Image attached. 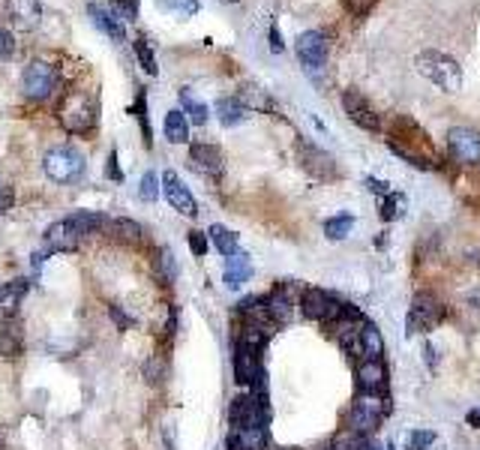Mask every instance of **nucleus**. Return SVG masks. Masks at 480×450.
<instances>
[{
	"label": "nucleus",
	"mask_w": 480,
	"mask_h": 450,
	"mask_svg": "<svg viewBox=\"0 0 480 450\" xmlns=\"http://www.w3.org/2000/svg\"><path fill=\"white\" fill-rule=\"evenodd\" d=\"M237 100L244 102L246 111H259V114H273V118H279V105L277 100L270 96V90H264L261 85H252V81H246V85H240L237 90Z\"/></svg>",
	"instance_id": "6ab92c4d"
},
{
	"label": "nucleus",
	"mask_w": 480,
	"mask_h": 450,
	"mask_svg": "<svg viewBox=\"0 0 480 450\" xmlns=\"http://www.w3.org/2000/svg\"><path fill=\"white\" fill-rule=\"evenodd\" d=\"M345 304H339L330 291L325 289H303L301 294V313L303 318H310V322H325V324H334L339 313H343Z\"/></svg>",
	"instance_id": "9d476101"
},
{
	"label": "nucleus",
	"mask_w": 480,
	"mask_h": 450,
	"mask_svg": "<svg viewBox=\"0 0 480 450\" xmlns=\"http://www.w3.org/2000/svg\"><path fill=\"white\" fill-rule=\"evenodd\" d=\"M444 315H448V307H444L435 294L424 291L411 300L409 318H405V331H409V337H415V333H429L444 322Z\"/></svg>",
	"instance_id": "423d86ee"
},
{
	"label": "nucleus",
	"mask_w": 480,
	"mask_h": 450,
	"mask_svg": "<svg viewBox=\"0 0 480 450\" xmlns=\"http://www.w3.org/2000/svg\"><path fill=\"white\" fill-rule=\"evenodd\" d=\"M180 105H184V114H186L189 124H195V127L208 124V105H204L202 100H195L189 87L180 90Z\"/></svg>",
	"instance_id": "2f4dec72"
},
{
	"label": "nucleus",
	"mask_w": 480,
	"mask_h": 450,
	"mask_svg": "<svg viewBox=\"0 0 480 450\" xmlns=\"http://www.w3.org/2000/svg\"><path fill=\"white\" fill-rule=\"evenodd\" d=\"M217 118L222 127H237V124H244L246 109L237 96H222V100H217Z\"/></svg>",
	"instance_id": "bb28decb"
},
{
	"label": "nucleus",
	"mask_w": 480,
	"mask_h": 450,
	"mask_svg": "<svg viewBox=\"0 0 480 450\" xmlns=\"http://www.w3.org/2000/svg\"><path fill=\"white\" fill-rule=\"evenodd\" d=\"M24 322L21 315H4V324H0V357L6 360H19L24 355Z\"/></svg>",
	"instance_id": "f3484780"
},
{
	"label": "nucleus",
	"mask_w": 480,
	"mask_h": 450,
	"mask_svg": "<svg viewBox=\"0 0 480 450\" xmlns=\"http://www.w3.org/2000/svg\"><path fill=\"white\" fill-rule=\"evenodd\" d=\"M405 195L402 192H387L385 201H382V219L385 223H391V219H400L405 214Z\"/></svg>",
	"instance_id": "e433bc0d"
},
{
	"label": "nucleus",
	"mask_w": 480,
	"mask_h": 450,
	"mask_svg": "<svg viewBox=\"0 0 480 450\" xmlns=\"http://www.w3.org/2000/svg\"><path fill=\"white\" fill-rule=\"evenodd\" d=\"M252 276V261L246 252H235V256L226 258V270H222V280H226L228 289H240L244 282H250Z\"/></svg>",
	"instance_id": "b1692460"
},
{
	"label": "nucleus",
	"mask_w": 480,
	"mask_h": 450,
	"mask_svg": "<svg viewBox=\"0 0 480 450\" xmlns=\"http://www.w3.org/2000/svg\"><path fill=\"white\" fill-rule=\"evenodd\" d=\"M57 85H61V76H57V67L46 61H30L28 67L21 70V94L28 96L30 102H43L54 94Z\"/></svg>",
	"instance_id": "0eeeda50"
},
{
	"label": "nucleus",
	"mask_w": 480,
	"mask_h": 450,
	"mask_svg": "<svg viewBox=\"0 0 480 450\" xmlns=\"http://www.w3.org/2000/svg\"><path fill=\"white\" fill-rule=\"evenodd\" d=\"M109 234L118 243H127V247H138V243L145 241V228L138 225L136 219H127V217L109 219Z\"/></svg>",
	"instance_id": "393cba45"
},
{
	"label": "nucleus",
	"mask_w": 480,
	"mask_h": 450,
	"mask_svg": "<svg viewBox=\"0 0 480 450\" xmlns=\"http://www.w3.org/2000/svg\"><path fill=\"white\" fill-rule=\"evenodd\" d=\"M208 237H211V243L217 247L222 256H235V252H240V243H237V234L231 232V228H226V225H211L208 228Z\"/></svg>",
	"instance_id": "7c9ffc66"
},
{
	"label": "nucleus",
	"mask_w": 480,
	"mask_h": 450,
	"mask_svg": "<svg viewBox=\"0 0 480 450\" xmlns=\"http://www.w3.org/2000/svg\"><path fill=\"white\" fill-rule=\"evenodd\" d=\"M162 195H165V201L178 210V214H184V217H195L198 214V204L193 199V192L184 186V180L178 177V171L169 168L162 175Z\"/></svg>",
	"instance_id": "2eb2a0df"
},
{
	"label": "nucleus",
	"mask_w": 480,
	"mask_h": 450,
	"mask_svg": "<svg viewBox=\"0 0 480 450\" xmlns=\"http://www.w3.org/2000/svg\"><path fill=\"white\" fill-rule=\"evenodd\" d=\"M160 10H165V12H180V15H195L202 6H198V0H162L160 4Z\"/></svg>",
	"instance_id": "79ce46f5"
},
{
	"label": "nucleus",
	"mask_w": 480,
	"mask_h": 450,
	"mask_svg": "<svg viewBox=\"0 0 480 450\" xmlns=\"http://www.w3.org/2000/svg\"><path fill=\"white\" fill-rule=\"evenodd\" d=\"M72 223H76V228L81 232V237L87 234H99L103 228H109V217L99 214V210H76V214L70 217Z\"/></svg>",
	"instance_id": "cd10ccee"
},
{
	"label": "nucleus",
	"mask_w": 480,
	"mask_h": 450,
	"mask_svg": "<svg viewBox=\"0 0 480 450\" xmlns=\"http://www.w3.org/2000/svg\"><path fill=\"white\" fill-rule=\"evenodd\" d=\"M189 166H193L198 175L217 177L226 171V157H222V151L217 144L195 142V144H189Z\"/></svg>",
	"instance_id": "4468645a"
},
{
	"label": "nucleus",
	"mask_w": 480,
	"mask_h": 450,
	"mask_svg": "<svg viewBox=\"0 0 480 450\" xmlns=\"http://www.w3.org/2000/svg\"><path fill=\"white\" fill-rule=\"evenodd\" d=\"M433 445H435L433 430H415V432H409V438H405V450H429Z\"/></svg>",
	"instance_id": "ea45409f"
},
{
	"label": "nucleus",
	"mask_w": 480,
	"mask_h": 450,
	"mask_svg": "<svg viewBox=\"0 0 480 450\" xmlns=\"http://www.w3.org/2000/svg\"><path fill=\"white\" fill-rule=\"evenodd\" d=\"M87 162H85V153L72 144H61V147H52V151L43 157V171L48 180L54 184H76V180L85 175Z\"/></svg>",
	"instance_id": "20e7f679"
},
{
	"label": "nucleus",
	"mask_w": 480,
	"mask_h": 450,
	"mask_svg": "<svg viewBox=\"0 0 480 450\" xmlns=\"http://www.w3.org/2000/svg\"><path fill=\"white\" fill-rule=\"evenodd\" d=\"M12 204H15V190L10 184H4V180H0V214L12 210Z\"/></svg>",
	"instance_id": "a18cd8bd"
},
{
	"label": "nucleus",
	"mask_w": 480,
	"mask_h": 450,
	"mask_svg": "<svg viewBox=\"0 0 480 450\" xmlns=\"http://www.w3.org/2000/svg\"><path fill=\"white\" fill-rule=\"evenodd\" d=\"M466 423H468L471 430H480V405L471 408V412L466 414Z\"/></svg>",
	"instance_id": "3c124183"
},
{
	"label": "nucleus",
	"mask_w": 480,
	"mask_h": 450,
	"mask_svg": "<svg viewBox=\"0 0 480 450\" xmlns=\"http://www.w3.org/2000/svg\"><path fill=\"white\" fill-rule=\"evenodd\" d=\"M387 412H391V403H387L385 394H358V399L349 408V417H345V430L369 436L372 430H378Z\"/></svg>",
	"instance_id": "39448f33"
},
{
	"label": "nucleus",
	"mask_w": 480,
	"mask_h": 450,
	"mask_svg": "<svg viewBox=\"0 0 480 450\" xmlns=\"http://www.w3.org/2000/svg\"><path fill=\"white\" fill-rule=\"evenodd\" d=\"M132 48H136V57H138V67H142L147 76H160V67H156V54L151 43H147L145 34H138L136 39H132Z\"/></svg>",
	"instance_id": "72a5a7b5"
},
{
	"label": "nucleus",
	"mask_w": 480,
	"mask_h": 450,
	"mask_svg": "<svg viewBox=\"0 0 480 450\" xmlns=\"http://www.w3.org/2000/svg\"><path fill=\"white\" fill-rule=\"evenodd\" d=\"M367 190H369V192H376V195H387V192H391V186H387L385 180L367 177Z\"/></svg>",
	"instance_id": "de8ad7c7"
},
{
	"label": "nucleus",
	"mask_w": 480,
	"mask_h": 450,
	"mask_svg": "<svg viewBox=\"0 0 480 450\" xmlns=\"http://www.w3.org/2000/svg\"><path fill=\"white\" fill-rule=\"evenodd\" d=\"M354 379H358L360 394H385L387 388V370L382 364V357H367L358 364L354 370Z\"/></svg>",
	"instance_id": "a211bd4d"
},
{
	"label": "nucleus",
	"mask_w": 480,
	"mask_h": 450,
	"mask_svg": "<svg viewBox=\"0 0 480 450\" xmlns=\"http://www.w3.org/2000/svg\"><path fill=\"white\" fill-rule=\"evenodd\" d=\"M270 48H273V52H283V37H279V30H277V24H270Z\"/></svg>",
	"instance_id": "09e8293b"
},
{
	"label": "nucleus",
	"mask_w": 480,
	"mask_h": 450,
	"mask_svg": "<svg viewBox=\"0 0 480 450\" xmlns=\"http://www.w3.org/2000/svg\"><path fill=\"white\" fill-rule=\"evenodd\" d=\"M301 294H303V289H297V285L279 282L277 289L264 298L268 313H270L273 322H277V327H283V324H288L294 318V309H301Z\"/></svg>",
	"instance_id": "ddd939ff"
},
{
	"label": "nucleus",
	"mask_w": 480,
	"mask_h": 450,
	"mask_svg": "<svg viewBox=\"0 0 480 450\" xmlns=\"http://www.w3.org/2000/svg\"><path fill=\"white\" fill-rule=\"evenodd\" d=\"M231 366H235V381L237 384H252L261 372V364H259V351L252 348H244L235 342V357H231Z\"/></svg>",
	"instance_id": "412c9836"
},
{
	"label": "nucleus",
	"mask_w": 480,
	"mask_h": 450,
	"mask_svg": "<svg viewBox=\"0 0 480 450\" xmlns=\"http://www.w3.org/2000/svg\"><path fill=\"white\" fill-rule=\"evenodd\" d=\"M109 315L114 318V324H118L120 331H127V327H132V324H136V322H132V315L120 313V307H109Z\"/></svg>",
	"instance_id": "49530a36"
},
{
	"label": "nucleus",
	"mask_w": 480,
	"mask_h": 450,
	"mask_svg": "<svg viewBox=\"0 0 480 450\" xmlns=\"http://www.w3.org/2000/svg\"><path fill=\"white\" fill-rule=\"evenodd\" d=\"M367 436H360V432H354V430H343V432H336L334 441L327 445V450H360L363 445H367Z\"/></svg>",
	"instance_id": "c9c22d12"
},
{
	"label": "nucleus",
	"mask_w": 480,
	"mask_h": 450,
	"mask_svg": "<svg viewBox=\"0 0 480 450\" xmlns=\"http://www.w3.org/2000/svg\"><path fill=\"white\" fill-rule=\"evenodd\" d=\"M109 177H112V180H120V177H123L120 168H118V151L109 153Z\"/></svg>",
	"instance_id": "8fccbe9b"
},
{
	"label": "nucleus",
	"mask_w": 480,
	"mask_h": 450,
	"mask_svg": "<svg viewBox=\"0 0 480 450\" xmlns=\"http://www.w3.org/2000/svg\"><path fill=\"white\" fill-rule=\"evenodd\" d=\"M208 247H211V237L208 232H189V250H193V256H208Z\"/></svg>",
	"instance_id": "37998d69"
},
{
	"label": "nucleus",
	"mask_w": 480,
	"mask_h": 450,
	"mask_svg": "<svg viewBox=\"0 0 480 450\" xmlns=\"http://www.w3.org/2000/svg\"><path fill=\"white\" fill-rule=\"evenodd\" d=\"M165 375H169V360H165V355H151V360L145 364V379L151 384H160Z\"/></svg>",
	"instance_id": "4c0bfd02"
},
{
	"label": "nucleus",
	"mask_w": 480,
	"mask_h": 450,
	"mask_svg": "<svg viewBox=\"0 0 480 450\" xmlns=\"http://www.w3.org/2000/svg\"><path fill=\"white\" fill-rule=\"evenodd\" d=\"M6 15L19 30H33L43 19L39 0H6Z\"/></svg>",
	"instance_id": "aec40b11"
},
{
	"label": "nucleus",
	"mask_w": 480,
	"mask_h": 450,
	"mask_svg": "<svg viewBox=\"0 0 480 450\" xmlns=\"http://www.w3.org/2000/svg\"><path fill=\"white\" fill-rule=\"evenodd\" d=\"M153 274H156V280H160L162 285H171V282H175V276H178V261H175V256H171V250H169V247H160V250H156Z\"/></svg>",
	"instance_id": "c756f323"
},
{
	"label": "nucleus",
	"mask_w": 480,
	"mask_h": 450,
	"mask_svg": "<svg viewBox=\"0 0 480 450\" xmlns=\"http://www.w3.org/2000/svg\"><path fill=\"white\" fill-rule=\"evenodd\" d=\"M415 70L426 81H433L438 90H444V94H459L462 67H459L457 57L435 52V48H424V52H418V57H415Z\"/></svg>",
	"instance_id": "7ed1b4c3"
},
{
	"label": "nucleus",
	"mask_w": 480,
	"mask_h": 450,
	"mask_svg": "<svg viewBox=\"0 0 480 450\" xmlns=\"http://www.w3.org/2000/svg\"><path fill=\"white\" fill-rule=\"evenodd\" d=\"M43 237H46V247L52 252H76L81 247V232L70 217L48 225Z\"/></svg>",
	"instance_id": "dca6fc26"
},
{
	"label": "nucleus",
	"mask_w": 480,
	"mask_h": 450,
	"mask_svg": "<svg viewBox=\"0 0 480 450\" xmlns=\"http://www.w3.org/2000/svg\"><path fill=\"white\" fill-rule=\"evenodd\" d=\"M138 199H142V201H156V199H160V177H156V171H145L142 184H138Z\"/></svg>",
	"instance_id": "58836bf2"
},
{
	"label": "nucleus",
	"mask_w": 480,
	"mask_h": 450,
	"mask_svg": "<svg viewBox=\"0 0 480 450\" xmlns=\"http://www.w3.org/2000/svg\"><path fill=\"white\" fill-rule=\"evenodd\" d=\"M30 291V280L28 276H15L0 289V309H4V315H19V307L21 300L28 298Z\"/></svg>",
	"instance_id": "5701e85b"
},
{
	"label": "nucleus",
	"mask_w": 480,
	"mask_h": 450,
	"mask_svg": "<svg viewBox=\"0 0 480 450\" xmlns=\"http://www.w3.org/2000/svg\"><path fill=\"white\" fill-rule=\"evenodd\" d=\"M15 54V39L6 28H0V61H10Z\"/></svg>",
	"instance_id": "c03bdc74"
},
{
	"label": "nucleus",
	"mask_w": 480,
	"mask_h": 450,
	"mask_svg": "<svg viewBox=\"0 0 480 450\" xmlns=\"http://www.w3.org/2000/svg\"><path fill=\"white\" fill-rule=\"evenodd\" d=\"M57 124L70 135H90L96 129V102L87 90L70 87L57 102Z\"/></svg>",
	"instance_id": "f03ea898"
},
{
	"label": "nucleus",
	"mask_w": 480,
	"mask_h": 450,
	"mask_svg": "<svg viewBox=\"0 0 480 450\" xmlns=\"http://www.w3.org/2000/svg\"><path fill=\"white\" fill-rule=\"evenodd\" d=\"M339 102H343L345 118H349L354 127L367 129V133H378V129H382V120H378L376 105H372L358 87H345L343 90V100H339Z\"/></svg>",
	"instance_id": "9b49d317"
},
{
	"label": "nucleus",
	"mask_w": 480,
	"mask_h": 450,
	"mask_svg": "<svg viewBox=\"0 0 480 450\" xmlns=\"http://www.w3.org/2000/svg\"><path fill=\"white\" fill-rule=\"evenodd\" d=\"M228 4H237V0H228Z\"/></svg>",
	"instance_id": "603ef678"
},
{
	"label": "nucleus",
	"mask_w": 480,
	"mask_h": 450,
	"mask_svg": "<svg viewBox=\"0 0 480 450\" xmlns=\"http://www.w3.org/2000/svg\"><path fill=\"white\" fill-rule=\"evenodd\" d=\"M387 147H391V151L400 160L409 162V166L424 168V171H433V168H438V162H442V160H438L433 142H429L426 129H420L418 120L402 118V114L393 120L391 138H387Z\"/></svg>",
	"instance_id": "f257e3e1"
},
{
	"label": "nucleus",
	"mask_w": 480,
	"mask_h": 450,
	"mask_svg": "<svg viewBox=\"0 0 480 450\" xmlns=\"http://www.w3.org/2000/svg\"><path fill=\"white\" fill-rule=\"evenodd\" d=\"M448 151L451 157L466 168L480 166V129L471 127H451L448 129Z\"/></svg>",
	"instance_id": "f8f14e48"
},
{
	"label": "nucleus",
	"mask_w": 480,
	"mask_h": 450,
	"mask_svg": "<svg viewBox=\"0 0 480 450\" xmlns=\"http://www.w3.org/2000/svg\"><path fill=\"white\" fill-rule=\"evenodd\" d=\"M352 228H354L352 214H336L325 223V237L327 241H345V237L352 234Z\"/></svg>",
	"instance_id": "f704fd0d"
},
{
	"label": "nucleus",
	"mask_w": 480,
	"mask_h": 450,
	"mask_svg": "<svg viewBox=\"0 0 480 450\" xmlns=\"http://www.w3.org/2000/svg\"><path fill=\"white\" fill-rule=\"evenodd\" d=\"M382 351H385V340H382V333H378V327L376 324H367L360 331V342H358V355L360 360H367V357H382Z\"/></svg>",
	"instance_id": "c85d7f7f"
},
{
	"label": "nucleus",
	"mask_w": 480,
	"mask_h": 450,
	"mask_svg": "<svg viewBox=\"0 0 480 450\" xmlns=\"http://www.w3.org/2000/svg\"><path fill=\"white\" fill-rule=\"evenodd\" d=\"M112 12L118 21H138V0H112Z\"/></svg>",
	"instance_id": "a19ab883"
},
{
	"label": "nucleus",
	"mask_w": 480,
	"mask_h": 450,
	"mask_svg": "<svg viewBox=\"0 0 480 450\" xmlns=\"http://www.w3.org/2000/svg\"><path fill=\"white\" fill-rule=\"evenodd\" d=\"M297 162L310 177L316 180H336L339 177V166L336 160L330 157L327 151H321L319 144H312L310 138H297Z\"/></svg>",
	"instance_id": "6e6552de"
},
{
	"label": "nucleus",
	"mask_w": 480,
	"mask_h": 450,
	"mask_svg": "<svg viewBox=\"0 0 480 450\" xmlns=\"http://www.w3.org/2000/svg\"><path fill=\"white\" fill-rule=\"evenodd\" d=\"M294 52H297V61L303 63L306 72H319V70H325V63H327L330 37L325 34V30H303L294 43Z\"/></svg>",
	"instance_id": "1a4fd4ad"
},
{
	"label": "nucleus",
	"mask_w": 480,
	"mask_h": 450,
	"mask_svg": "<svg viewBox=\"0 0 480 450\" xmlns=\"http://www.w3.org/2000/svg\"><path fill=\"white\" fill-rule=\"evenodd\" d=\"M385 450H393V447H385Z\"/></svg>",
	"instance_id": "5fc2aeb1"
},
{
	"label": "nucleus",
	"mask_w": 480,
	"mask_h": 450,
	"mask_svg": "<svg viewBox=\"0 0 480 450\" xmlns=\"http://www.w3.org/2000/svg\"><path fill=\"white\" fill-rule=\"evenodd\" d=\"M0 450H4V441H0Z\"/></svg>",
	"instance_id": "864d4df0"
},
{
	"label": "nucleus",
	"mask_w": 480,
	"mask_h": 450,
	"mask_svg": "<svg viewBox=\"0 0 480 450\" xmlns=\"http://www.w3.org/2000/svg\"><path fill=\"white\" fill-rule=\"evenodd\" d=\"M87 15L105 37H112L114 43H127V28H123V21L114 19L112 10H105L103 4H87Z\"/></svg>",
	"instance_id": "4be33fe9"
},
{
	"label": "nucleus",
	"mask_w": 480,
	"mask_h": 450,
	"mask_svg": "<svg viewBox=\"0 0 480 450\" xmlns=\"http://www.w3.org/2000/svg\"><path fill=\"white\" fill-rule=\"evenodd\" d=\"M162 129H165V138H169L171 144H186L189 142V120L180 109H171L169 114H165Z\"/></svg>",
	"instance_id": "a878e982"
},
{
	"label": "nucleus",
	"mask_w": 480,
	"mask_h": 450,
	"mask_svg": "<svg viewBox=\"0 0 480 450\" xmlns=\"http://www.w3.org/2000/svg\"><path fill=\"white\" fill-rule=\"evenodd\" d=\"M129 114H136L138 127H142V138H145V144L151 147V144H153V133H151V118H147V94H145V87H138L136 102L129 105Z\"/></svg>",
	"instance_id": "473e14b6"
}]
</instances>
